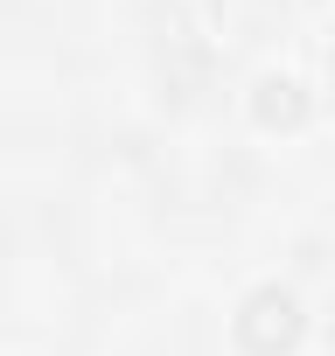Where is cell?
<instances>
[{"instance_id": "6da1fadb", "label": "cell", "mask_w": 335, "mask_h": 356, "mask_svg": "<svg viewBox=\"0 0 335 356\" xmlns=\"http://www.w3.org/2000/svg\"><path fill=\"white\" fill-rule=\"evenodd\" d=\"M231 328H238V342H245L252 356H279V349H293V342H300L307 314H300V300H293L286 286H252Z\"/></svg>"}, {"instance_id": "7a4b0ae2", "label": "cell", "mask_w": 335, "mask_h": 356, "mask_svg": "<svg viewBox=\"0 0 335 356\" xmlns=\"http://www.w3.org/2000/svg\"><path fill=\"white\" fill-rule=\"evenodd\" d=\"M252 112H259V126H300V119H307V91H300L293 77H259Z\"/></svg>"}]
</instances>
